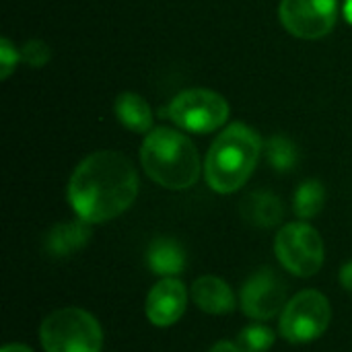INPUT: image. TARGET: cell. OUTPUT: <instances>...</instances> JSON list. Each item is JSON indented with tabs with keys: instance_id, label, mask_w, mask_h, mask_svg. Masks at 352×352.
Wrapping results in <instances>:
<instances>
[{
	"instance_id": "8",
	"label": "cell",
	"mask_w": 352,
	"mask_h": 352,
	"mask_svg": "<svg viewBox=\"0 0 352 352\" xmlns=\"http://www.w3.org/2000/svg\"><path fill=\"white\" fill-rule=\"evenodd\" d=\"M278 19L299 39L326 37L338 19V0H280Z\"/></svg>"
},
{
	"instance_id": "23",
	"label": "cell",
	"mask_w": 352,
	"mask_h": 352,
	"mask_svg": "<svg viewBox=\"0 0 352 352\" xmlns=\"http://www.w3.org/2000/svg\"><path fill=\"white\" fill-rule=\"evenodd\" d=\"M2 352H33L27 344H19V342H12V344H6Z\"/></svg>"
},
{
	"instance_id": "3",
	"label": "cell",
	"mask_w": 352,
	"mask_h": 352,
	"mask_svg": "<svg viewBox=\"0 0 352 352\" xmlns=\"http://www.w3.org/2000/svg\"><path fill=\"white\" fill-rule=\"evenodd\" d=\"M140 163L144 173L161 188L188 190L202 171L200 153L194 142L175 128H153L140 148Z\"/></svg>"
},
{
	"instance_id": "5",
	"label": "cell",
	"mask_w": 352,
	"mask_h": 352,
	"mask_svg": "<svg viewBox=\"0 0 352 352\" xmlns=\"http://www.w3.org/2000/svg\"><path fill=\"white\" fill-rule=\"evenodd\" d=\"M179 130L192 134H208L223 128L231 107L227 99L210 89H186L177 93L163 111Z\"/></svg>"
},
{
	"instance_id": "15",
	"label": "cell",
	"mask_w": 352,
	"mask_h": 352,
	"mask_svg": "<svg viewBox=\"0 0 352 352\" xmlns=\"http://www.w3.org/2000/svg\"><path fill=\"white\" fill-rule=\"evenodd\" d=\"M116 118L122 122L124 128L138 132V134H148L153 130V109L148 101L132 91L122 93L116 103H113Z\"/></svg>"
},
{
	"instance_id": "21",
	"label": "cell",
	"mask_w": 352,
	"mask_h": 352,
	"mask_svg": "<svg viewBox=\"0 0 352 352\" xmlns=\"http://www.w3.org/2000/svg\"><path fill=\"white\" fill-rule=\"evenodd\" d=\"M338 280H340V287H342L344 291H351L352 293V260L351 262H346V264L340 268Z\"/></svg>"
},
{
	"instance_id": "24",
	"label": "cell",
	"mask_w": 352,
	"mask_h": 352,
	"mask_svg": "<svg viewBox=\"0 0 352 352\" xmlns=\"http://www.w3.org/2000/svg\"><path fill=\"white\" fill-rule=\"evenodd\" d=\"M344 16L352 25V0H346V4H344Z\"/></svg>"
},
{
	"instance_id": "17",
	"label": "cell",
	"mask_w": 352,
	"mask_h": 352,
	"mask_svg": "<svg viewBox=\"0 0 352 352\" xmlns=\"http://www.w3.org/2000/svg\"><path fill=\"white\" fill-rule=\"evenodd\" d=\"M266 159L274 171H291L299 161V151L295 142L283 134H274L266 142Z\"/></svg>"
},
{
	"instance_id": "9",
	"label": "cell",
	"mask_w": 352,
	"mask_h": 352,
	"mask_svg": "<svg viewBox=\"0 0 352 352\" xmlns=\"http://www.w3.org/2000/svg\"><path fill=\"white\" fill-rule=\"evenodd\" d=\"M239 305L248 318L268 322L283 314L287 305V285L270 268H262L243 283Z\"/></svg>"
},
{
	"instance_id": "18",
	"label": "cell",
	"mask_w": 352,
	"mask_h": 352,
	"mask_svg": "<svg viewBox=\"0 0 352 352\" xmlns=\"http://www.w3.org/2000/svg\"><path fill=\"white\" fill-rule=\"evenodd\" d=\"M274 340H276V336L268 326L254 324L239 332L237 346L243 352H268L272 349Z\"/></svg>"
},
{
	"instance_id": "13",
	"label": "cell",
	"mask_w": 352,
	"mask_h": 352,
	"mask_svg": "<svg viewBox=\"0 0 352 352\" xmlns=\"http://www.w3.org/2000/svg\"><path fill=\"white\" fill-rule=\"evenodd\" d=\"M241 217L245 223L258 229H272L285 217L280 198L268 190H256L241 200Z\"/></svg>"
},
{
	"instance_id": "10",
	"label": "cell",
	"mask_w": 352,
	"mask_h": 352,
	"mask_svg": "<svg viewBox=\"0 0 352 352\" xmlns=\"http://www.w3.org/2000/svg\"><path fill=\"white\" fill-rule=\"evenodd\" d=\"M188 305V289L175 278H161L146 295L144 314L157 328H169L182 320Z\"/></svg>"
},
{
	"instance_id": "14",
	"label": "cell",
	"mask_w": 352,
	"mask_h": 352,
	"mask_svg": "<svg viewBox=\"0 0 352 352\" xmlns=\"http://www.w3.org/2000/svg\"><path fill=\"white\" fill-rule=\"evenodd\" d=\"M148 268L161 278H175L186 268V252L171 237H157L146 250Z\"/></svg>"
},
{
	"instance_id": "2",
	"label": "cell",
	"mask_w": 352,
	"mask_h": 352,
	"mask_svg": "<svg viewBox=\"0 0 352 352\" xmlns=\"http://www.w3.org/2000/svg\"><path fill=\"white\" fill-rule=\"evenodd\" d=\"M262 157V136L248 124L227 126L208 148L204 177L217 194H233L245 186Z\"/></svg>"
},
{
	"instance_id": "12",
	"label": "cell",
	"mask_w": 352,
	"mask_h": 352,
	"mask_svg": "<svg viewBox=\"0 0 352 352\" xmlns=\"http://www.w3.org/2000/svg\"><path fill=\"white\" fill-rule=\"evenodd\" d=\"M91 239V225L82 219L64 221L50 229L45 235V250L54 258H68L80 252Z\"/></svg>"
},
{
	"instance_id": "19",
	"label": "cell",
	"mask_w": 352,
	"mask_h": 352,
	"mask_svg": "<svg viewBox=\"0 0 352 352\" xmlns=\"http://www.w3.org/2000/svg\"><path fill=\"white\" fill-rule=\"evenodd\" d=\"M52 58V52H50V45L43 43L41 39H31L23 45L21 50V60L27 62L29 66L33 68H41L47 64V60Z\"/></svg>"
},
{
	"instance_id": "4",
	"label": "cell",
	"mask_w": 352,
	"mask_h": 352,
	"mask_svg": "<svg viewBox=\"0 0 352 352\" xmlns=\"http://www.w3.org/2000/svg\"><path fill=\"white\" fill-rule=\"evenodd\" d=\"M39 340L45 352H101L103 330L89 311L62 307L41 322Z\"/></svg>"
},
{
	"instance_id": "6",
	"label": "cell",
	"mask_w": 352,
	"mask_h": 352,
	"mask_svg": "<svg viewBox=\"0 0 352 352\" xmlns=\"http://www.w3.org/2000/svg\"><path fill=\"white\" fill-rule=\"evenodd\" d=\"M332 322V307L324 293L307 289L287 301L278 330L280 336L291 344H307L324 336Z\"/></svg>"
},
{
	"instance_id": "7",
	"label": "cell",
	"mask_w": 352,
	"mask_h": 352,
	"mask_svg": "<svg viewBox=\"0 0 352 352\" xmlns=\"http://www.w3.org/2000/svg\"><path fill=\"white\" fill-rule=\"evenodd\" d=\"M274 254L280 266L299 276L309 278L324 266V239L307 223H289L280 227L274 239Z\"/></svg>"
},
{
	"instance_id": "1",
	"label": "cell",
	"mask_w": 352,
	"mask_h": 352,
	"mask_svg": "<svg viewBox=\"0 0 352 352\" xmlns=\"http://www.w3.org/2000/svg\"><path fill=\"white\" fill-rule=\"evenodd\" d=\"M138 188L136 167L124 153L97 151L76 165L66 194L78 219L101 225L124 214L134 204Z\"/></svg>"
},
{
	"instance_id": "11",
	"label": "cell",
	"mask_w": 352,
	"mask_h": 352,
	"mask_svg": "<svg viewBox=\"0 0 352 352\" xmlns=\"http://www.w3.org/2000/svg\"><path fill=\"white\" fill-rule=\"evenodd\" d=\"M190 297L198 305V309L210 316H227L235 309V295L231 287L223 278L212 274L196 278L190 289Z\"/></svg>"
},
{
	"instance_id": "16",
	"label": "cell",
	"mask_w": 352,
	"mask_h": 352,
	"mask_svg": "<svg viewBox=\"0 0 352 352\" xmlns=\"http://www.w3.org/2000/svg\"><path fill=\"white\" fill-rule=\"evenodd\" d=\"M326 204V188L320 179H305L293 198V210L299 219H316Z\"/></svg>"
},
{
	"instance_id": "22",
	"label": "cell",
	"mask_w": 352,
	"mask_h": 352,
	"mask_svg": "<svg viewBox=\"0 0 352 352\" xmlns=\"http://www.w3.org/2000/svg\"><path fill=\"white\" fill-rule=\"evenodd\" d=\"M208 352H243L237 344H233V342H227V340H223V342H217L212 349Z\"/></svg>"
},
{
	"instance_id": "20",
	"label": "cell",
	"mask_w": 352,
	"mask_h": 352,
	"mask_svg": "<svg viewBox=\"0 0 352 352\" xmlns=\"http://www.w3.org/2000/svg\"><path fill=\"white\" fill-rule=\"evenodd\" d=\"M19 60H21V52H16V47L4 37L0 41V78L6 80L14 72Z\"/></svg>"
}]
</instances>
